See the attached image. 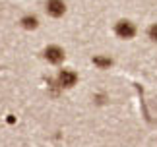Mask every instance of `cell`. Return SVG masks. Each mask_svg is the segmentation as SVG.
<instances>
[{"instance_id": "cell-7", "label": "cell", "mask_w": 157, "mask_h": 147, "mask_svg": "<svg viewBox=\"0 0 157 147\" xmlns=\"http://www.w3.org/2000/svg\"><path fill=\"white\" fill-rule=\"evenodd\" d=\"M147 37H149L153 43H157V23H153V25L147 29Z\"/></svg>"}, {"instance_id": "cell-2", "label": "cell", "mask_w": 157, "mask_h": 147, "mask_svg": "<svg viewBox=\"0 0 157 147\" xmlns=\"http://www.w3.org/2000/svg\"><path fill=\"white\" fill-rule=\"evenodd\" d=\"M114 33H117L120 39H132L136 35V25L130 20H120L114 25Z\"/></svg>"}, {"instance_id": "cell-4", "label": "cell", "mask_w": 157, "mask_h": 147, "mask_svg": "<svg viewBox=\"0 0 157 147\" xmlns=\"http://www.w3.org/2000/svg\"><path fill=\"white\" fill-rule=\"evenodd\" d=\"M45 60H47V62H51V64H60L64 60V51L60 47H56V45L47 47L45 48Z\"/></svg>"}, {"instance_id": "cell-1", "label": "cell", "mask_w": 157, "mask_h": 147, "mask_svg": "<svg viewBox=\"0 0 157 147\" xmlns=\"http://www.w3.org/2000/svg\"><path fill=\"white\" fill-rule=\"evenodd\" d=\"M56 83H58L60 89H70V87H74V85L78 83V74H76L74 70H70V68L60 70V72H58V77H56Z\"/></svg>"}, {"instance_id": "cell-5", "label": "cell", "mask_w": 157, "mask_h": 147, "mask_svg": "<svg viewBox=\"0 0 157 147\" xmlns=\"http://www.w3.org/2000/svg\"><path fill=\"white\" fill-rule=\"evenodd\" d=\"M93 64L97 66V68H101V70H107V68L113 66V60L109 56H103V54H97V56L93 58Z\"/></svg>"}, {"instance_id": "cell-3", "label": "cell", "mask_w": 157, "mask_h": 147, "mask_svg": "<svg viewBox=\"0 0 157 147\" xmlns=\"http://www.w3.org/2000/svg\"><path fill=\"white\" fill-rule=\"evenodd\" d=\"M45 10L51 17H60V16L66 14V2L64 0H47Z\"/></svg>"}, {"instance_id": "cell-6", "label": "cell", "mask_w": 157, "mask_h": 147, "mask_svg": "<svg viewBox=\"0 0 157 147\" xmlns=\"http://www.w3.org/2000/svg\"><path fill=\"white\" fill-rule=\"evenodd\" d=\"M21 25L25 27V29H37L39 27V20H37V16H23L21 17Z\"/></svg>"}]
</instances>
